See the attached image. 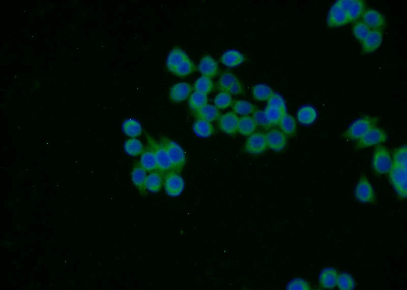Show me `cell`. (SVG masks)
Masks as SVG:
<instances>
[{"label":"cell","mask_w":407,"mask_h":290,"mask_svg":"<svg viewBox=\"0 0 407 290\" xmlns=\"http://www.w3.org/2000/svg\"><path fill=\"white\" fill-rule=\"evenodd\" d=\"M317 118V112L315 108L310 105L301 107L297 113L298 121L303 125H310Z\"/></svg>","instance_id":"29"},{"label":"cell","mask_w":407,"mask_h":290,"mask_svg":"<svg viewBox=\"0 0 407 290\" xmlns=\"http://www.w3.org/2000/svg\"><path fill=\"white\" fill-rule=\"evenodd\" d=\"M164 175L158 171L149 173L147 176L145 186L147 190L152 193L159 192L164 182Z\"/></svg>","instance_id":"23"},{"label":"cell","mask_w":407,"mask_h":290,"mask_svg":"<svg viewBox=\"0 0 407 290\" xmlns=\"http://www.w3.org/2000/svg\"><path fill=\"white\" fill-rule=\"evenodd\" d=\"M243 86L240 80H238L236 83L231 88L228 93H230L231 95H238L243 94Z\"/></svg>","instance_id":"45"},{"label":"cell","mask_w":407,"mask_h":290,"mask_svg":"<svg viewBox=\"0 0 407 290\" xmlns=\"http://www.w3.org/2000/svg\"><path fill=\"white\" fill-rule=\"evenodd\" d=\"M279 125L285 135L289 137H293L297 131V122L295 118L290 114L286 113L281 119Z\"/></svg>","instance_id":"22"},{"label":"cell","mask_w":407,"mask_h":290,"mask_svg":"<svg viewBox=\"0 0 407 290\" xmlns=\"http://www.w3.org/2000/svg\"><path fill=\"white\" fill-rule=\"evenodd\" d=\"M266 137L268 147L274 151H280L287 145V136L281 131L271 130Z\"/></svg>","instance_id":"15"},{"label":"cell","mask_w":407,"mask_h":290,"mask_svg":"<svg viewBox=\"0 0 407 290\" xmlns=\"http://www.w3.org/2000/svg\"><path fill=\"white\" fill-rule=\"evenodd\" d=\"M141 166L148 173L158 171L157 161L152 150L148 146L142 154L140 159Z\"/></svg>","instance_id":"20"},{"label":"cell","mask_w":407,"mask_h":290,"mask_svg":"<svg viewBox=\"0 0 407 290\" xmlns=\"http://www.w3.org/2000/svg\"><path fill=\"white\" fill-rule=\"evenodd\" d=\"M355 196L357 200L363 203L375 204L377 198L374 189L367 177L362 175L356 186Z\"/></svg>","instance_id":"7"},{"label":"cell","mask_w":407,"mask_h":290,"mask_svg":"<svg viewBox=\"0 0 407 290\" xmlns=\"http://www.w3.org/2000/svg\"><path fill=\"white\" fill-rule=\"evenodd\" d=\"M273 93L271 88L265 84L256 85L252 90L253 98L258 101H268Z\"/></svg>","instance_id":"34"},{"label":"cell","mask_w":407,"mask_h":290,"mask_svg":"<svg viewBox=\"0 0 407 290\" xmlns=\"http://www.w3.org/2000/svg\"><path fill=\"white\" fill-rule=\"evenodd\" d=\"M337 285L341 290H351L355 288L353 277L349 273H341L338 276Z\"/></svg>","instance_id":"39"},{"label":"cell","mask_w":407,"mask_h":290,"mask_svg":"<svg viewBox=\"0 0 407 290\" xmlns=\"http://www.w3.org/2000/svg\"><path fill=\"white\" fill-rule=\"evenodd\" d=\"M362 16L363 22L371 30L382 31L385 26L386 20L384 16L376 10H366Z\"/></svg>","instance_id":"12"},{"label":"cell","mask_w":407,"mask_h":290,"mask_svg":"<svg viewBox=\"0 0 407 290\" xmlns=\"http://www.w3.org/2000/svg\"><path fill=\"white\" fill-rule=\"evenodd\" d=\"M196 70L194 63L189 58L184 60L174 71L175 75L184 77L192 74Z\"/></svg>","instance_id":"36"},{"label":"cell","mask_w":407,"mask_h":290,"mask_svg":"<svg viewBox=\"0 0 407 290\" xmlns=\"http://www.w3.org/2000/svg\"><path fill=\"white\" fill-rule=\"evenodd\" d=\"M165 188L167 194L171 197H177L183 191L185 183L179 173L171 171L165 175Z\"/></svg>","instance_id":"8"},{"label":"cell","mask_w":407,"mask_h":290,"mask_svg":"<svg viewBox=\"0 0 407 290\" xmlns=\"http://www.w3.org/2000/svg\"><path fill=\"white\" fill-rule=\"evenodd\" d=\"M379 118L364 116L354 121L342 135V138L349 140H358L372 129L377 127Z\"/></svg>","instance_id":"1"},{"label":"cell","mask_w":407,"mask_h":290,"mask_svg":"<svg viewBox=\"0 0 407 290\" xmlns=\"http://www.w3.org/2000/svg\"><path fill=\"white\" fill-rule=\"evenodd\" d=\"M406 146H400L395 149L393 153L392 163L407 166Z\"/></svg>","instance_id":"41"},{"label":"cell","mask_w":407,"mask_h":290,"mask_svg":"<svg viewBox=\"0 0 407 290\" xmlns=\"http://www.w3.org/2000/svg\"><path fill=\"white\" fill-rule=\"evenodd\" d=\"M270 107L286 108V103L282 96L277 93H273L268 100V105Z\"/></svg>","instance_id":"44"},{"label":"cell","mask_w":407,"mask_h":290,"mask_svg":"<svg viewBox=\"0 0 407 290\" xmlns=\"http://www.w3.org/2000/svg\"><path fill=\"white\" fill-rule=\"evenodd\" d=\"M198 119L213 122L220 118V112L216 106L207 104L196 111Z\"/></svg>","instance_id":"27"},{"label":"cell","mask_w":407,"mask_h":290,"mask_svg":"<svg viewBox=\"0 0 407 290\" xmlns=\"http://www.w3.org/2000/svg\"><path fill=\"white\" fill-rule=\"evenodd\" d=\"M383 40L382 31L372 30L368 36L362 43L363 53L369 54L375 52L380 47Z\"/></svg>","instance_id":"14"},{"label":"cell","mask_w":407,"mask_h":290,"mask_svg":"<svg viewBox=\"0 0 407 290\" xmlns=\"http://www.w3.org/2000/svg\"><path fill=\"white\" fill-rule=\"evenodd\" d=\"M188 56L182 50L175 48L171 51L167 60V65L169 70L174 73L175 69L186 59Z\"/></svg>","instance_id":"21"},{"label":"cell","mask_w":407,"mask_h":290,"mask_svg":"<svg viewBox=\"0 0 407 290\" xmlns=\"http://www.w3.org/2000/svg\"><path fill=\"white\" fill-rule=\"evenodd\" d=\"M198 68L203 76L210 78L217 76L219 73L217 62L209 55L204 56L198 65Z\"/></svg>","instance_id":"18"},{"label":"cell","mask_w":407,"mask_h":290,"mask_svg":"<svg viewBox=\"0 0 407 290\" xmlns=\"http://www.w3.org/2000/svg\"><path fill=\"white\" fill-rule=\"evenodd\" d=\"M257 128L253 117L245 116L239 119L237 132L244 136H250L254 134Z\"/></svg>","instance_id":"24"},{"label":"cell","mask_w":407,"mask_h":290,"mask_svg":"<svg viewBox=\"0 0 407 290\" xmlns=\"http://www.w3.org/2000/svg\"><path fill=\"white\" fill-rule=\"evenodd\" d=\"M126 152L132 156H138L142 154L144 147L142 143L135 138L128 139L125 143Z\"/></svg>","instance_id":"33"},{"label":"cell","mask_w":407,"mask_h":290,"mask_svg":"<svg viewBox=\"0 0 407 290\" xmlns=\"http://www.w3.org/2000/svg\"><path fill=\"white\" fill-rule=\"evenodd\" d=\"M350 23L346 12L336 3L330 9L327 17V24L330 28H336Z\"/></svg>","instance_id":"11"},{"label":"cell","mask_w":407,"mask_h":290,"mask_svg":"<svg viewBox=\"0 0 407 290\" xmlns=\"http://www.w3.org/2000/svg\"><path fill=\"white\" fill-rule=\"evenodd\" d=\"M238 78L230 72L224 73L218 82V88L221 92H228L231 88L237 82Z\"/></svg>","instance_id":"35"},{"label":"cell","mask_w":407,"mask_h":290,"mask_svg":"<svg viewBox=\"0 0 407 290\" xmlns=\"http://www.w3.org/2000/svg\"><path fill=\"white\" fill-rule=\"evenodd\" d=\"M159 143L167 151L172 164V171L179 173L184 167L186 157L182 148L167 137H161Z\"/></svg>","instance_id":"2"},{"label":"cell","mask_w":407,"mask_h":290,"mask_svg":"<svg viewBox=\"0 0 407 290\" xmlns=\"http://www.w3.org/2000/svg\"><path fill=\"white\" fill-rule=\"evenodd\" d=\"M387 138L386 132L383 129L376 127L357 140L355 147L356 150H361L379 145L386 142Z\"/></svg>","instance_id":"6"},{"label":"cell","mask_w":407,"mask_h":290,"mask_svg":"<svg viewBox=\"0 0 407 290\" xmlns=\"http://www.w3.org/2000/svg\"><path fill=\"white\" fill-rule=\"evenodd\" d=\"M122 129L125 134L131 138H137L142 133L141 124L133 119L126 120L122 124Z\"/></svg>","instance_id":"28"},{"label":"cell","mask_w":407,"mask_h":290,"mask_svg":"<svg viewBox=\"0 0 407 290\" xmlns=\"http://www.w3.org/2000/svg\"><path fill=\"white\" fill-rule=\"evenodd\" d=\"M214 84L211 78L202 76L195 82L194 89L195 92L207 95L214 90Z\"/></svg>","instance_id":"32"},{"label":"cell","mask_w":407,"mask_h":290,"mask_svg":"<svg viewBox=\"0 0 407 290\" xmlns=\"http://www.w3.org/2000/svg\"><path fill=\"white\" fill-rule=\"evenodd\" d=\"M232 95L227 92H221L215 98V106L219 109H225L233 104Z\"/></svg>","instance_id":"40"},{"label":"cell","mask_w":407,"mask_h":290,"mask_svg":"<svg viewBox=\"0 0 407 290\" xmlns=\"http://www.w3.org/2000/svg\"><path fill=\"white\" fill-rule=\"evenodd\" d=\"M336 3L346 12L350 22L358 19L365 11V4L363 0H339Z\"/></svg>","instance_id":"9"},{"label":"cell","mask_w":407,"mask_h":290,"mask_svg":"<svg viewBox=\"0 0 407 290\" xmlns=\"http://www.w3.org/2000/svg\"><path fill=\"white\" fill-rule=\"evenodd\" d=\"M193 131L195 134L201 138H208L215 133L212 124L208 121L197 119L193 125Z\"/></svg>","instance_id":"26"},{"label":"cell","mask_w":407,"mask_h":290,"mask_svg":"<svg viewBox=\"0 0 407 290\" xmlns=\"http://www.w3.org/2000/svg\"><path fill=\"white\" fill-rule=\"evenodd\" d=\"M221 62L231 68L237 66L245 61V57L240 52L230 50L224 53L221 57Z\"/></svg>","instance_id":"25"},{"label":"cell","mask_w":407,"mask_h":290,"mask_svg":"<svg viewBox=\"0 0 407 290\" xmlns=\"http://www.w3.org/2000/svg\"><path fill=\"white\" fill-rule=\"evenodd\" d=\"M392 165V158L388 149L383 145H378L375 148L372 160L374 172L379 175L387 174Z\"/></svg>","instance_id":"5"},{"label":"cell","mask_w":407,"mask_h":290,"mask_svg":"<svg viewBox=\"0 0 407 290\" xmlns=\"http://www.w3.org/2000/svg\"><path fill=\"white\" fill-rule=\"evenodd\" d=\"M267 147L266 134L259 132L250 136L244 146L247 152L253 154H261L266 150Z\"/></svg>","instance_id":"10"},{"label":"cell","mask_w":407,"mask_h":290,"mask_svg":"<svg viewBox=\"0 0 407 290\" xmlns=\"http://www.w3.org/2000/svg\"><path fill=\"white\" fill-rule=\"evenodd\" d=\"M147 172L141 166L139 162L137 163L131 172L132 182L138 192L143 196L147 195L145 186Z\"/></svg>","instance_id":"16"},{"label":"cell","mask_w":407,"mask_h":290,"mask_svg":"<svg viewBox=\"0 0 407 290\" xmlns=\"http://www.w3.org/2000/svg\"><path fill=\"white\" fill-rule=\"evenodd\" d=\"M338 276L336 269L333 268H325L319 275L320 287L324 289H334L337 285Z\"/></svg>","instance_id":"17"},{"label":"cell","mask_w":407,"mask_h":290,"mask_svg":"<svg viewBox=\"0 0 407 290\" xmlns=\"http://www.w3.org/2000/svg\"><path fill=\"white\" fill-rule=\"evenodd\" d=\"M389 178L398 196L405 199L407 196V166L392 163Z\"/></svg>","instance_id":"3"},{"label":"cell","mask_w":407,"mask_h":290,"mask_svg":"<svg viewBox=\"0 0 407 290\" xmlns=\"http://www.w3.org/2000/svg\"><path fill=\"white\" fill-rule=\"evenodd\" d=\"M239 118L234 112H228L221 116L219 120L220 129L224 133L233 136L237 132Z\"/></svg>","instance_id":"13"},{"label":"cell","mask_w":407,"mask_h":290,"mask_svg":"<svg viewBox=\"0 0 407 290\" xmlns=\"http://www.w3.org/2000/svg\"><path fill=\"white\" fill-rule=\"evenodd\" d=\"M207 95L195 92L192 93L189 100L190 108L195 112L208 104Z\"/></svg>","instance_id":"37"},{"label":"cell","mask_w":407,"mask_h":290,"mask_svg":"<svg viewBox=\"0 0 407 290\" xmlns=\"http://www.w3.org/2000/svg\"><path fill=\"white\" fill-rule=\"evenodd\" d=\"M148 146L152 150L155 157L158 171L165 175L172 171V164L165 149L151 136L146 135Z\"/></svg>","instance_id":"4"},{"label":"cell","mask_w":407,"mask_h":290,"mask_svg":"<svg viewBox=\"0 0 407 290\" xmlns=\"http://www.w3.org/2000/svg\"><path fill=\"white\" fill-rule=\"evenodd\" d=\"M232 106L234 113L244 116L253 114L257 110L254 105L245 100L235 101L233 102Z\"/></svg>","instance_id":"31"},{"label":"cell","mask_w":407,"mask_h":290,"mask_svg":"<svg viewBox=\"0 0 407 290\" xmlns=\"http://www.w3.org/2000/svg\"><path fill=\"white\" fill-rule=\"evenodd\" d=\"M371 29L363 22H358L355 24L353 28L354 36L360 43L368 36Z\"/></svg>","instance_id":"38"},{"label":"cell","mask_w":407,"mask_h":290,"mask_svg":"<svg viewBox=\"0 0 407 290\" xmlns=\"http://www.w3.org/2000/svg\"><path fill=\"white\" fill-rule=\"evenodd\" d=\"M287 289L290 290H309L311 286L309 282L301 278H296L289 282Z\"/></svg>","instance_id":"43"},{"label":"cell","mask_w":407,"mask_h":290,"mask_svg":"<svg viewBox=\"0 0 407 290\" xmlns=\"http://www.w3.org/2000/svg\"><path fill=\"white\" fill-rule=\"evenodd\" d=\"M192 91L191 85L187 82H180L171 89L170 96L175 102H181L187 99Z\"/></svg>","instance_id":"19"},{"label":"cell","mask_w":407,"mask_h":290,"mask_svg":"<svg viewBox=\"0 0 407 290\" xmlns=\"http://www.w3.org/2000/svg\"><path fill=\"white\" fill-rule=\"evenodd\" d=\"M265 116L272 126H276L284 114L287 113V109L273 107L267 106L264 111Z\"/></svg>","instance_id":"30"},{"label":"cell","mask_w":407,"mask_h":290,"mask_svg":"<svg viewBox=\"0 0 407 290\" xmlns=\"http://www.w3.org/2000/svg\"><path fill=\"white\" fill-rule=\"evenodd\" d=\"M253 118L255 121L257 125L265 129H269L273 127L267 120L264 111L256 110L254 113Z\"/></svg>","instance_id":"42"}]
</instances>
